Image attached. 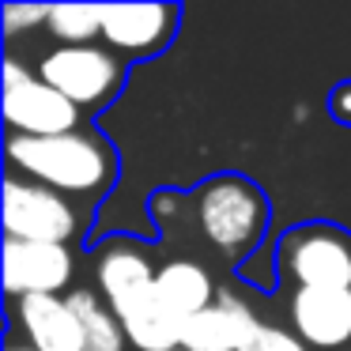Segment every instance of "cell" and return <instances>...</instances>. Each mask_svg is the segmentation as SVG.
<instances>
[{
  "mask_svg": "<svg viewBox=\"0 0 351 351\" xmlns=\"http://www.w3.org/2000/svg\"><path fill=\"white\" fill-rule=\"evenodd\" d=\"M152 219L159 227H170V219L189 223L200 253L219 265H245L261 253L272 204L245 174H215L189 197H178V212H170V193H159L152 200Z\"/></svg>",
  "mask_w": 351,
  "mask_h": 351,
  "instance_id": "6da1fadb",
  "label": "cell"
},
{
  "mask_svg": "<svg viewBox=\"0 0 351 351\" xmlns=\"http://www.w3.org/2000/svg\"><path fill=\"white\" fill-rule=\"evenodd\" d=\"M159 268L152 253L129 234H114L95 253V283L106 306L117 313L125 340L136 351H174L182 348V321L162 306L155 291Z\"/></svg>",
  "mask_w": 351,
  "mask_h": 351,
  "instance_id": "7a4b0ae2",
  "label": "cell"
},
{
  "mask_svg": "<svg viewBox=\"0 0 351 351\" xmlns=\"http://www.w3.org/2000/svg\"><path fill=\"white\" fill-rule=\"evenodd\" d=\"M8 174L38 182L69 197L72 204H99L117 182V152L99 129L61 136H16L8 132Z\"/></svg>",
  "mask_w": 351,
  "mask_h": 351,
  "instance_id": "3957f363",
  "label": "cell"
},
{
  "mask_svg": "<svg viewBox=\"0 0 351 351\" xmlns=\"http://www.w3.org/2000/svg\"><path fill=\"white\" fill-rule=\"evenodd\" d=\"M276 272L291 291H351V234L332 223H298L276 242Z\"/></svg>",
  "mask_w": 351,
  "mask_h": 351,
  "instance_id": "277c9868",
  "label": "cell"
},
{
  "mask_svg": "<svg viewBox=\"0 0 351 351\" xmlns=\"http://www.w3.org/2000/svg\"><path fill=\"white\" fill-rule=\"evenodd\" d=\"M34 72L69 102H76L84 114H99L121 95L129 61H121L114 49L99 42L95 46H53L38 57Z\"/></svg>",
  "mask_w": 351,
  "mask_h": 351,
  "instance_id": "5b68a950",
  "label": "cell"
},
{
  "mask_svg": "<svg viewBox=\"0 0 351 351\" xmlns=\"http://www.w3.org/2000/svg\"><path fill=\"white\" fill-rule=\"evenodd\" d=\"M80 234H84V212L69 197L19 174L4 178V238L69 245Z\"/></svg>",
  "mask_w": 351,
  "mask_h": 351,
  "instance_id": "8992f818",
  "label": "cell"
},
{
  "mask_svg": "<svg viewBox=\"0 0 351 351\" xmlns=\"http://www.w3.org/2000/svg\"><path fill=\"white\" fill-rule=\"evenodd\" d=\"M84 110L46 84L23 61H4V125L16 136H61L84 129Z\"/></svg>",
  "mask_w": 351,
  "mask_h": 351,
  "instance_id": "52a82bcc",
  "label": "cell"
},
{
  "mask_svg": "<svg viewBox=\"0 0 351 351\" xmlns=\"http://www.w3.org/2000/svg\"><path fill=\"white\" fill-rule=\"evenodd\" d=\"M178 4H102V46L121 61H152L174 42Z\"/></svg>",
  "mask_w": 351,
  "mask_h": 351,
  "instance_id": "ba28073f",
  "label": "cell"
},
{
  "mask_svg": "<svg viewBox=\"0 0 351 351\" xmlns=\"http://www.w3.org/2000/svg\"><path fill=\"white\" fill-rule=\"evenodd\" d=\"M72 276H76V257L69 245L4 238V291L12 302L27 295H61Z\"/></svg>",
  "mask_w": 351,
  "mask_h": 351,
  "instance_id": "9c48e42d",
  "label": "cell"
},
{
  "mask_svg": "<svg viewBox=\"0 0 351 351\" xmlns=\"http://www.w3.org/2000/svg\"><path fill=\"white\" fill-rule=\"evenodd\" d=\"M287 317L313 351H351V291H291Z\"/></svg>",
  "mask_w": 351,
  "mask_h": 351,
  "instance_id": "30bf717a",
  "label": "cell"
},
{
  "mask_svg": "<svg viewBox=\"0 0 351 351\" xmlns=\"http://www.w3.org/2000/svg\"><path fill=\"white\" fill-rule=\"evenodd\" d=\"M12 321H16L23 343L34 351H87V336L72 310L69 295H27L12 302Z\"/></svg>",
  "mask_w": 351,
  "mask_h": 351,
  "instance_id": "8fae6325",
  "label": "cell"
},
{
  "mask_svg": "<svg viewBox=\"0 0 351 351\" xmlns=\"http://www.w3.org/2000/svg\"><path fill=\"white\" fill-rule=\"evenodd\" d=\"M253 317L257 313H253V306L245 298L219 287L215 306H208L204 313H197V317H189L182 325V348L185 351H238Z\"/></svg>",
  "mask_w": 351,
  "mask_h": 351,
  "instance_id": "7c38bea8",
  "label": "cell"
},
{
  "mask_svg": "<svg viewBox=\"0 0 351 351\" xmlns=\"http://www.w3.org/2000/svg\"><path fill=\"white\" fill-rule=\"evenodd\" d=\"M155 291H159L162 306L174 313L178 321H189L197 313H204L208 306H215L219 298V287H215L208 265L193 257H174L167 265H159V276H155Z\"/></svg>",
  "mask_w": 351,
  "mask_h": 351,
  "instance_id": "4fadbf2b",
  "label": "cell"
},
{
  "mask_svg": "<svg viewBox=\"0 0 351 351\" xmlns=\"http://www.w3.org/2000/svg\"><path fill=\"white\" fill-rule=\"evenodd\" d=\"M69 302H72V310H76L80 325H84L87 351H125V343H129L125 340V328L99 291L76 287V291H69Z\"/></svg>",
  "mask_w": 351,
  "mask_h": 351,
  "instance_id": "5bb4252c",
  "label": "cell"
},
{
  "mask_svg": "<svg viewBox=\"0 0 351 351\" xmlns=\"http://www.w3.org/2000/svg\"><path fill=\"white\" fill-rule=\"evenodd\" d=\"M46 34L57 46H95L102 38V4H49Z\"/></svg>",
  "mask_w": 351,
  "mask_h": 351,
  "instance_id": "9a60e30c",
  "label": "cell"
},
{
  "mask_svg": "<svg viewBox=\"0 0 351 351\" xmlns=\"http://www.w3.org/2000/svg\"><path fill=\"white\" fill-rule=\"evenodd\" d=\"M238 351H310V348L295 336V328H283V325H272L265 317H253Z\"/></svg>",
  "mask_w": 351,
  "mask_h": 351,
  "instance_id": "2e32d148",
  "label": "cell"
},
{
  "mask_svg": "<svg viewBox=\"0 0 351 351\" xmlns=\"http://www.w3.org/2000/svg\"><path fill=\"white\" fill-rule=\"evenodd\" d=\"M0 19H4V38H19L27 31H46L49 23V4H4L0 8Z\"/></svg>",
  "mask_w": 351,
  "mask_h": 351,
  "instance_id": "e0dca14e",
  "label": "cell"
},
{
  "mask_svg": "<svg viewBox=\"0 0 351 351\" xmlns=\"http://www.w3.org/2000/svg\"><path fill=\"white\" fill-rule=\"evenodd\" d=\"M328 110H332L336 121L351 125V84H340L332 95H328Z\"/></svg>",
  "mask_w": 351,
  "mask_h": 351,
  "instance_id": "ac0fdd59",
  "label": "cell"
},
{
  "mask_svg": "<svg viewBox=\"0 0 351 351\" xmlns=\"http://www.w3.org/2000/svg\"><path fill=\"white\" fill-rule=\"evenodd\" d=\"M4 351H34V348H31V343H23V340H8V348H4Z\"/></svg>",
  "mask_w": 351,
  "mask_h": 351,
  "instance_id": "d6986e66",
  "label": "cell"
},
{
  "mask_svg": "<svg viewBox=\"0 0 351 351\" xmlns=\"http://www.w3.org/2000/svg\"><path fill=\"white\" fill-rule=\"evenodd\" d=\"M174 351H185V348H174Z\"/></svg>",
  "mask_w": 351,
  "mask_h": 351,
  "instance_id": "ffe728a7",
  "label": "cell"
}]
</instances>
